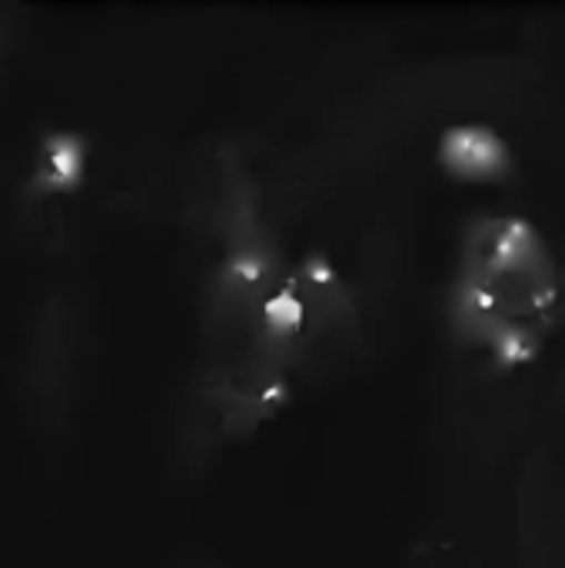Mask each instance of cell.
<instances>
[{"instance_id": "6da1fadb", "label": "cell", "mask_w": 565, "mask_h": 568, "mask_svg": "<svg viewBox=\"0 0 565 568\" xmlns=\"http://www.w3.org/2000/svg\"><path fill=\"white\" fill-rule=\"evenodd\" d=\"M556 300L553 253L529 223L496 216L470 230L456 323L473 343L490 346L506 366L529 359L549 333Z\"/></svg>"}, {"instance_id": "7a4b0ae2", "label": "cell", "mask_w": 565, "mask_h": 568, "mask_svg": "<svg viewBox=\"0 0 565 568\" xmlns=\"http://www.w3.org/2000/svg\"><path fill=\"white\" fill-rule=\"evenodd\" d=\"M443 163L463 180H500L509 170V153L490 130H453L443 140Z\"/></svg>"}]
</instances>
